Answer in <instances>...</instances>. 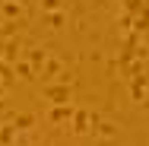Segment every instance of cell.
I'll list each match as a JSON object with an SVG mask.
<instances>
[{"mask_svg":"<svg viewBox=\"0 0 149 146\" xmlns=\"http://www.w3.org/2000/svg\"><path fill=\"white\" fill-rule=\"evenodd\" d=\"M120 10H124L130 32H136V35L149 32V0H120Z\"/></svg>","mask_w":149,"mask_h":146,"instance_id":"obj_1","label":"cell"}]
</instances>
